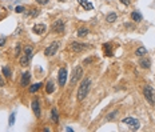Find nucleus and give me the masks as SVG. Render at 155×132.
Masks as SVG:
<instances>
[{
  "label": "nucleus",
  "mask_w": 155,
  "mask_h": 132,
  "mask_svg": "<svg viewBox=\"0 0 155 132\" xmlns=\"http://www.w3.org/2000/svg\"><path fill=\"white\" fill-rule=\"evenodd\" d=\"M90 88H91V80L90 79H84L82 83H80V85H79V88H78V95H76V99L79 102H83L84 99L87 97V95H88V92H90Z\"/></svg>",
  "instance_id": "obj_1"
},
{
  "label": "nucleus",
  "mask_w": 155,
  "mask_h": 132,
  "mask_svg": "<svg viewBox=\"0 0 155 132\" xmlns=\"http://www.w3.org/2000/svg\"><path fill=\"white\" fill-rule=\"evenodd\" d=\"M143 95H145V99L150 104H155V90L151 85H145V88H143Z\"/></svg>",
  "instance_id": "obj_2"
},
{
  "label": "nucleus",
  "mask_w": 155,
  "mask_h": 132,
  "mask_svg": "<svg viewBox=\"0 0 155 132\" xmlns=\"http://www.w3.org/2000/svg\"><path fill=\"white\" fill-rule=\"evenodd\" d=\"M90 48H91L90 44H84V43H79V41H72L70 44V51H72V52H83Z\"/></svg>",
  "instance_id": "obj_3"
},
{
  "label": "nucleus",
  "mask_w": 155,
  "mask_h": 132,
  "mask_svg": "<svg viewBox=\"0 0 155 132\" xmlns=\"http://www.w3.org/2000/svg\"><path fill=\"white\" fill-rule=\"evenodd\" d=\"M82 76H83V68L82 67H75V70L72 72V76H71V80H70V85H75L82 79Z\"/></svg>",
  "instance_id": "obj_4"
},
{
  "label": "nucleus",
  "mask_w": 155,
  "mask_h": 132,
  "mask_svg": "<svg viewBox=\"0 0 155 132\" xmlns=\"http://www.w3.org/2000/svg\"><path fill=\"white\" fill-rule=\"evenodd\" d=\"M59 47H60V41H58V40L53 41L52 44H50V46L44 49V55H46V56H53V55L58 52Z\"/></svg>",
  "instance_id": "obj_5"
},
{
  "label": "nucleus",
  "mask_w": 155,
  "mask_h": 132,
  "mask_svg": "<svg viewBox=\"0 0 155 132\" xmlns=\"http://www.w3.org/2000/svg\"><path fill=\"white\" fill-rule=\"evenodd\" d=\"M67 73H68V71H67V68H65V67H62V68L59 70L58 81H59V85H60V87H64L65 83H67Z\"/></svg>",
  "instance_id": "obj_6"
},
{
  "label": "nucleus",
  "mask_w": 155,
  "mask_h": 132,
  "mask_svg": "<svg viewBox=\"0 0 155 132\" xmlns=\"http://www.w3.org/2000/svg\"><path fill=\"white\" fill-rule=\"evenodd\" d=\"M64 28H65V26H64V21H63L62 19H59V20H56V21H53L52 26H51V29H52L53 32H58V34H63V32H64Z\"/></svg>",
  "instance_id": "obj_7"
},
{
  "label": "nucleus",
  "mask_w": 155,
  "mask_h": 132,
  "mask_svg": "<svg viewBox=\"0 0 155 132\" xmlns=\"http://www.w3.org/2000/svg\"><path fill=\"white\" fill-rule=\"evenodd\" d=\"M124 124H128L130 127H132V129H139V122L136 119H134V117H124L123 120H122Z\"/></svg>",
  "instance_id": "obj_8"
},
{
  "label": "nucleus",
  "mask_w": 155,
  "mask_h": 132,
  "mask_svg": "<svg viewBox=\"0 0 155 132\" xmlns=\"http://www.w3.org/2000/svg\"><path fill=\"white\" fill-rule=\"evenodd\" d=\"M46 31H47L46 24H35L34 27H32V32L36 34V35H43Z\"/></svg>",
  "instance_id": "obj_9"
},
{
  "label": "nucleus",
  "mask_w": 155,
  "mask_h": 132,
  "mask_svg": "<svg viewBox=\"0 0 155 132\" xmlns=\"http://www.w3.org/2000/svg\"><path fill=\"white\" fill-rule=\"evenodd\" d=\"M29 80H31V73L29 72H23L21 79H20V84L23 85V87H27L29 84Z\"/></svg>",
  "instance_id": "obj_10"
},
{
  "label": "nucleus",
  "mask_w": 155,
  "mask_h": 132,
  "mask_svg": "<svg viewBox=\"0 0 155 132\" xmlns=\"http://www.w3.org/2000/svg\"><path fill=\"white\" fill-rule=\"evenodd\" d=\"M32 111H34V114H35V116L36 117H39L40 116V105H39V102H32Z\"/></svg>",
  "instance_id": "obj_11"
},
{
  "label": "nucleus",
  "mask_w": 155,
  "mask_h": 132,
  "mask_svg": "<svg viewBox=\"0 0 155 132\" xmlns=\"http://www.w3.org/2000/svg\"><path fill=\"white\" fill-rule=\"evenodd\" d=\"M78 3H79L84 9H88V11H91V9H94V5L91 4V3H88L87 0H78Z\"/></svg>",
  "instance_id": "obj_12"
},
{
  "label": "nucleus",
  "mask_w": 155,
  "mask_h": 132,
  "mask_svg": "<svg viewBox=\"0 0 155 132\" xmlns=\"http://www.w3.org/2000/svg\"><path fill=\"white\" fill-rule=\"evenodd\" d=\"M76 34H78V36H79V37H86V36H88L90 31H88V28H86V27H82V28L78 29Z\"/></svg>",
  "instance_id": "obj_13"
},
{
  "label": "nucleus",
  "mask_w": 155,
  "mask_h": 132,
  "mask_svg": "<svg viewBox=\"0 0 155 132\" xmlns=\"http://www.w3.org/2000/svg\"><path fill=\"white\" fill-rule=\"evenodd\" d=\"M51 119L53 123H59V114L56 111V108H52L51 109Z\"/></svg>",
  "instance_id": "obj_14"
},
{
  "label": "nucleus",
  "mask_w": 155,
  "mask_h": 132,
  "mask_svg": "<svg viewBox=\"0 0 155 132\" xmlns=\"http://www.w3.org/2000/svg\"><path fill=\"white\" fill-rule=\"evenodd\" d=\"M139 67L145 68V70H148L150 68V60L148 59H140L139 60Z\"/></svg>",
  "instance_id": "obj_15"
},
{
  "label": "nucleus",
  "mask_w": 155,
  "mask_h": 132,
  "mask_svg": "<svg viewBox=\"0 0 155 132\" xmlns=\"http://www.w3.org/2000/svg\"><path fill=\"white\" fill-rule=\"evenodd\" d=\"M142 15L139 12H136V11H134V12H131V20L136 21V23H139V21H142Z\"/></svg>",
  "instance_id": "obj_16"
},
{
  "label": "nucleus",
  "mask_w": 155,
  "mask_h": 132,
  "mask_svg": "<svg viewBox=\"0 0 155 132\" xmlns=\"http://www.w3.org/2000/svg\"><path fill=\"white\" fill-rule=\"evenodd\" d=\"M147 53V49L145 48V47H139V48H136V51H135V55L136 56H145V55Z\"/></svg>",
  "instance_id": "obj_17"
},
{
  "label": "nucleus",
  "mask_w": 155,
  "mask_h": 132,
  "mask_svg": "<svg viewBox=\"0 0 155 132\" xmlns=\"http://www.w3.org/2000/svg\"><path fill=\"white\" fill-rule=\"evenodd\" d=\"M116 14L115 12H111V14H108L107 15V17H106V20H107V23H114V21L116 20Z\"/></svg>",
  "instance_id": "obj_18"
},
{
  "label": "nucleus",
  "mask_w": 155,
  "mask_h": 132,
  "mask_svg": "<svg viewBox=\"0 0 155 132\" xmlns=\"http://www.w3.org/2000/svg\"><path fill=\"white\" fill-rule=\"evenodd\" d=\"M24 55H26V56H28L29 59L32 58V52H34V49H32V47L31 46H27V47H24Z\"/></svg>",
  "instance_id": "obj_19"
},
{
  "label": "nucleus",
  "mask_w": 155,
  "mask_h": 132,
  "mask_svg": "<svg viewBox=\"0 0 155 132\" xmlns=\"http://www.w3.org/2000/svg\"><path fill=\"white\" fill-rule=\"evenodd\" d=\"M53 90H55L53 81H48V83H47V87H46V92H47V93H52Z\"/></svg>",
  "instance_id": "obj_20"
},
{
  "label": "nucleus",
  "mask_w": 155,
  "mask_h": 132,
  "mask_svg": "<svg viewBox=\"0 0 155 132\" xmlns=\"http://www.w3.org/2000/svg\"><path fill=\"white\" fill-rule=\"evenodd\" d=\"M118 114H119V111H118V109H115L114 112H111V114L107 115V120H108V122H112V120H115V117H116Z\"/></svg>",
  "instance_id": "obj_21"
},
{
  "label": "nucleus",
  "mask_w": 155,
  "mask_h": 132,
  "mask_svg": "<svg viewBox=\"0 0 155 132\" xmlns=\"http://www.w3.org/2000/svg\"><path fill=\"white\" fill-rule=\"evenodd\" d=\"M29 60H31V59H29L28 56L23 55V56L20 58V64H21V65H28V64H29Z\"/></svg>",
  "instance_id": "obj_22"
},
{
  "label": "nucleus",
  "mask_w": 155,
  "mask_h": 132,
  "mask_svg": "<svg viewBox=\"0 0 155 132\" xmlns=\"http://www.w3.org/2000/svg\"><path fill=\"white\" fill-rule=\"evenodd\" d=\"M40 87H41V83H36V84H34V85H31V87H29V92H31V93L36 92Z\"/></svg>",
  "instance_id": "obj_23"
},
{
  "label": "nucleus",
  "mask_w": 155,
  "mask_h": 132,
  "mask_svg": "<svg viewBox=\"0 0 155 132\" xmlns=\"http://www.w3.org/2000/svg\"><path fill=\"white\" fill-rule=\"evenodd\" d=\"M2 72H3V75L5 76V78H8V79L11 78V70L8 67H3L2 68Z\"/></svg>",
  "instance_id": "obj_24"
},
{
  "label": "nucleus",
  "mask_w": 155,
  "mask_h": 132,
  "mask_svg": "<svg viewBox=\"0 0 155 132\" xmlns=\"http://www.w3.org/2000/svg\"><path fill=\"white\" fill-rule=\"evenodd\" d=\"M15 114H11L9 115V122H8V124H9V127H12L14 125V123H15Z\"/></svg>",
  "instance_id": "obj_25"
},
{
  "label": "nucleus",
  "mask_w": 155,
  "mask_h": 132,
  "mask_svg": "<svg viewBox=\"0 0 155 132\" xmlns=\"http://www.w3.org/2000/svg\"><path fill=\"white\" fill-rule=\"evenodd\" d=\"M24 11H26V8L21 7V5H17V7L15 8V12H16V14H21V12H24Z\"/></svg>",
  "instance_id": "obj_26"
},
{
  "label": "nucleus",
  "mask_w": 155,
  "mask_h": 132,
  "mask_svg": "<svg viewBox=\"0 0 155 132\" xmlns=\"http://www.w3.org/2000/svg\"><path fill=\"white\" fill-rule=\"evenodd\" d=\"M35 2L38 3V4H40V5H46L50 0H35Z\"/></svg>",
  "instance_id": "obj_27"
},
{
  "label": "nucleus",
  "mask_w": 155,
  "mask_h": 132,
  "mask_svg": "<svg viewBox=\"0 0 155 132\" xmlns=\"http://www.w3.org/2000/svg\"><path fill=\"white\" fill-rule=\"evenodd\" d=\"M20 44H17V46H16V48H15V55H16V56H19V55H20Z\"/></svg>",
  "instance_id": "obj_28"
},
{
  "label": "nucleus",
  "mask_w": 155,
  "mask_h": 132,
  "mask_svg": "<svg viewBox=\"0 0 155 132\" xmlns=\"http://www.w3.org/2000/svg\"><path fill=\"white\" fill-rule=\"evenodd\" d=\"M5 37H0V47H2V46H4V44H5Z\"/></svg>",
  "instance_id": "obj_29"
},
{
  "label": "nucleus",
  "mask_w": 155,
  "mask_h": 132,
  "mask_svg": "<svg viewBox=\"0 0 155 132\" xmlns=\"http://www.w3.org/2000/svg\"><path fill=\"white\" fill-rule=\"evenodd\" d=\"M120 3H123L124 5H130V3H131V0H120Z\"/></svg>",
  "instance_id": "obj_30"
},
{
  "label": "nucleus",
  "mask_w": 155,
  "mask_h": 132,
  "mask_svg": "<svg viewBox=\"0 0 155 132\" xmlns=\"http://www.w3.org/2000/svg\"><path fill=\"white\" fill-rule=\"evenodd\" d=\"M31 15H32V16H38V15H39V11H38V9H34V11L31 12Z\"/></svg>",
  "instance_id": "obj_31"
},
{
  "label": "nucleus",
  "mask_w": 155,
  "mask_h": 132,
  "mask_svg": "<svg viewBox=\"0 0 155 132\" xmlns=\"http://www.w3.org/2000/svg\"><path fill=\"white\" fill-rule=\"evenodd\" d=\"M3 85H4V81L2 79V75H0V87H3Z\"/></svg>",
  "instance_id": "obj_32"
},
{
  "label": "nucleus",
  "mask_w": 155,
  "mask_h": 132,
  "mask_svg": "<svg viewBox=\"0 0 155 132\" xmlns=\"http://www.w3.org/2000/svg\"><path fill=\"white\" fill-rule=\"evenodd\" d=\"M65 131H68V132H74V129H72V128H70V127L65 128Z\"/></svg>",
  "instance_id": "obj_33"
},
{
  "label": "nucleus",
  "mask_w": 155,
  "mask_h": 132,
  "mask_svg": "<svg viewBox=\"0 0 155 132\" xmlns=\"http://www.w3.org/2000/svg\"><path fill=\"white\" fill-rule=\"evenodd\" d=\"M60 2H64V0H60Z\"/></svg>",
  "instance_id": "obj_34"
}]
</instances>
